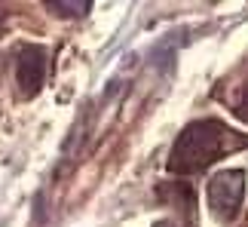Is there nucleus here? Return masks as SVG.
Here are the masks:
<instances>
[{"label": "nucleus", "mask_w": 248, "mask_h": 227, "mask_svg": "<svg viewBox=\"0 0 248 227\" xmlns=\"http://www.w3.org/2000/svg\"><path fill=\"white\" fill-rule=\"evenodd\" d=\"M208 209L217 221L230 224L242 209V196H245V172L242 169H227V172L212 175L208 181Z\"/></svg>", "instance_id": "f03ea898"}, {"label": "nucleus", "mask_w": 248, "mask_h": 227, "mask_svg": "<svg viewBox=\"0 0 248 227\" xmlns=\"http://www.w3.org/2000/svg\"><path fill=\"white\" fill-rule=\"evenodd\" d=\"M3 25H6V18H3V13H0V37H3V31H6Z\"/></svg>", "instance_id": "423d86ee"}, {"label": "nucleus", "mask_w": 248, "mask_h": 227, "mask_svg": "<svg viewBox=\"0 0 248 227\" xmlns=\"http://www.w3.org/2000/svg\"><path fill=\"white\" fill-rule=\"evenodd\" d=\"M242 101H245V105L236 108V114H239V120H245V123H248V83H245V96H242Z\"/></svg>", "instance_id": "39448f33"}, {"label": "nucleus", "mask_w": 248, "mask_h": 227, "mask_svg": "<svg viewBox=\"0 0 248 227\" xmlns=\"http://www.w3.org/2000/svg\"><path fill=\"white\" fill-rule=\"evenodd\" d=\"M46 80V52L40 46H25L16 62V83L22 96H37Z\"/></svg>", "instance_id": "7ed1b4c3"}, {"label": "nucleus", "mask_w": 248, "mask_h": 227, "mask_svg": "<svg viewBox=\"0 0 248 227\" xmlns=\"http://www.w3.org/2000/svg\"><path fill=\"white\" fill-rule=\"evenodd\" d=\"M49 6L52 16H62V18H77L83 13H89V0H80V3H74V0H55V3H46Z\"/></svg>", "instance_id": "20e7f679"}, {"label": "nucleus", "mask_w": 248, "mask_h": 227, "mask_svg": "<svg viewBox=\"0 0 248 227\" xmlns=\"http://www.w3.org/2000/svg\"><path fill=\"white\" fill-rule=\"evenodd\" d=\"M242 145H245V138L236 135L233 129H227L217 120L190 123L175 141V150L169 157V172L190 175V172H199V169H208L215 160L233 154Z\"/></svg>", "instance_id": "f257e3e1"}]
</instances>
